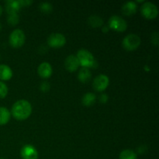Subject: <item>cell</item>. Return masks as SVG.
<instances>
[{
	"instance_id": "obj_1",
	"label": "cell",
	"mask_w": 159,
	"mask_h": 159,
	"mask_svg": "<svg viewBox=\"0 0 159 159\" xmlns=\"http://www.w3.org/2000/svg\"><path fill=\"white\" fill-rule=\"evenodd\" d=\"M11 112L15 119L18 120H25L30 116L32 113V107L28 101L20 99L12 105Z\"/></svg>"
},
{
	"instance_id": "obj_2",
	"label": "cell",
	"mask_w": 159,
	"mask_h": 159,
	"mask_svg": "<svg viewBox=\"0 0 159 159\" xmlns=\"http://www.w3.org/2000/svg\"><path fill=\"white\" fill-rule=\"evenodd\" d=\"M78 60H79V65H82V68H96L97 63L93 57V54L85 49H81L77 53Z\"/></svg>"
},
{
	"instance_id": "obj_3",
	"label": "cell",
	"mask_w": 159,
	"mask_h": 159,
	"mask_svg": "<svg viewBox=\"0 0 159 159\" xmlns=\"http://www.w3.org/2000/svg\"><path fill=\"white\" fill-rule=\"evenodd\" d=\"M141 38L136 34H129L124 37L123 40V47L126 51H133L139 48L141 45Z\"/></svg>"
},
{
	"instance_id": "obj_4",
	"label": "cell",
	"mask_w": 159,
	"mask_h": 159,
	"mask_svg": "<svg viewBox=\"0 0 159 159\" xmlns=\"http://www.w3.org/2000/svg\"><path fill=\"white\" fill-rule=\"evenodd\" d=\"M25 34L23 30L20 29L14 30L9 35V43L15 48H19L25 43Z\"/></svg>"
},
{
	"instance_id": "obj_5",
	"label": "cell",
	"mask_w": 159,
	"mask_h": 159,
	"mask_svg": "<svg viewBox=\"0 0 159 159\" xmlns=\"http://www.w3.org/2000/svg\"><path fill=\"white\" fill-rule=\"evenodd\" d=\"M109 26L116 32H124L127 28V23L122 17L113 16L109 20Z\"/></svg>"
},
{
	"instance_id": "obj_6",
	"label": "cell",
	"mask_w": 159,
	"mask_h": 159,
	"mask_svg": "<svg viewBox=\"0 0 159 159\" xmlns=\"http://www.w3.org/2000/svg\"><path fill=\"white\" fill-rule=\"evenodd\" d=\"M141 14L148 20H154L158 15V7L152 2H145L141 6Z\"/></svg>"
},
{
	"instance_id": "obj_7",
	"label": "cell",
	"mask_w": 159,
	"mask_h": 159,
	"mask_svg": "<svg viewBox=\"0 0 159 159\" xmlns=\"http://www.w3.org/2000/svg\"><path fill=\"white\" fill-rule=\"evenodd\" d=\"M48 43L51 48H60L66 43V38L61 34H52L48 37Z\"/></svg>"
},
{
	"instance_id": "obj_8",
	"label": "cell",
	"mask_w": 159,
	"mask_h": 159,
	"mask_svg": "<svg viewBox=\"0 0 159 159\" xmlns=\"http://www.w3.org/2000/svg\"><path fill=\"white\" fill-rule=\"evenodd\" d=\"M110 79L105 75H99L93 81V89L97 92H102L108 87Z\"/></svg>"
},
{
	"instance_id": "obj_9",
	"label": "cell",
	"mask_w": 159,
	"mask_h": 159,
	"mask_svg": "<svg viewBox=\"0 0 159 159\" xmlns=\"http://www.w3.org/2000/svg\"><path fill=\"white\" fill-rule=\"evenodd\" d=\"M20 155L23 159H38V153L34 147L25 145L22 148Z\"/></svg>"
},
{
	"instance_id": "obj_10",
	"label": "cell",
	"mask_w": 159,
	"mask_h": 159,
	"mask_svg": "<svg viewBox=\"0 0 159 159\" xmlns=\"http://www.w3.org/2000/svg\"><path fill=\"white\" fill-rule=\"evenodd\" d=\"M37 71H38V75L41 78L48 79L52 75V67L48 62H43L39 65Z\"/></svg>"
},
{
	"instance_id": "obj_11",
	"label": "cell",
	"mask_w": 159,
	"mask_h": 159,
	"mask_svg": "<svg viewBox=\"0 0 159 159\" xmlns=\"http://www.w3.org/2000/svg\"><path fill=\"white\" fill-rule=\"evenodd\" d=\"M65 68L68 71L73 72L78 69L79 66V62L77 57L75 55H69L66 59L65 62Z\"/></svg>"
},
{
	"instance_id": "obj_12",
	"label": "cell",
	"mask_w": 159,
	"mask_h": 159,
	"mask_svg": "<svg viewBox=\"0 0 159 159\" xmlns=\"http://www.w3.org/2000/svg\"><path fill=\"white\" fill-rule=\"evenodd\" d=\"M20 6L19 1H13V0H9L6 3V10L9 15L12 14H17L19 10L20 9Z\"/></svg>"
},
{
	"instance_id": "obj_13",
	"label": "cell",
	"mask_w": 159,
	"mask_h": 159,
	"mask_svg": "<svg viewBox=\"0 0 159 159\" xmlns=\"http://www.w3.org/2000/svg\"><path fill=\"white\" fill-rule=\"evenodd\" d=\"M12 77V71L8 65H0V80L8 81Z\"/></svg>"
},
{
	"instance_id": "obj_14",
	"label": "cell",
	"mask_w": 159,
	"mask_h": 159,
	"mask_svg": "<svg viewBox=\"0 0 159 159\" xmlns=\"http://www.w3.org/2000/svg\"><path fill=\"white\" fill-rule=\"evenodd\" d=\"M122 12L125 16L134 15L137 12V4L134 2H127L122 6Z\"/></svg>"
},
{
	"instance_id": "obj_15",
	"label": "cell",
	"mask_w": 159,
	"mask_h": 159,
	"mask_svg": "<svg viewBox=\"0 0 159 159\" xmlns=\"http://www.w3.org/2000/svg\"><path fill=\"white\" fill-rule=\"evenodd\" d=\"M92 78L91 71H89V68H81L80 71L79 72V75H78V79L82 83H87L90 81Z\"/></svg>"
},
{
	"instance_id": "obj_16",
	"label": "cell",
	"mask_w": 159,
	"mask_h": 159,
	"mask_svg": "<svg viewBox=\"0 0 159 159\" xmlns=\"http://www.w3.org/2000/svg\"><path fill=\"white\" fill-rule=\"evenodd\" d=\"M10 119V112L5 107H0V126L7 124Z\"/></svg>"
},
{
	"instance_id": "obj_17",
	"label": "cell",
	"mask_w": 159,
	"mask_h": 159,
	"mask_svg": "<svg viewBox=\"0 0 159 159\" xmlns=\"http://www.w3.org/2000/svg\"><path fill=\"white\" fill-rule=\"evenodd\" d=\"M96 102V96L93 93H88L82 98V104L85 107H91Z\"/></svg>"
},
{
	"instance_id": "obj_18",
	"label": "cell",
	"mask_w": 159,
	"mask_h": 159,
	"mask_svg": "<svg viewBox=\"0 0 159 159\" xmlns=\"http://www.w3.org/2000/svg\"><path fill=\"white\" fill-rule=\"evenodd\" d=\"M89 24L92 26V27H99L103 24V20L101 17L98 16H91L89 18Z\"/></svg>"
},
{
	"instance_id": "obj_19",
	"label": "cell",
	"mask_w": 159,
	"mask_h": 159,
	"mask_svg": "<svg viewBox=\"0 0 159 159\" xmlns=\"http://www.w3.org/2000/svg\"><path fill=\"white\" fill-rule=\"evenodd\" d=\"M120 159H137V155L134 151L127 149L120 154Z\"/></svg>"
},
{
	"instance_id": "obj_20",
	"label": "cell",
	"mask_w": 159,
	"mask_h": 159,
	"mask_svg": "<svg viewBox=\"0 0 159 159\" xmlns=\"http://www.w3.org/2000/svg\"><path fill=\"white\" fill-rule=\"evenodd\" d=\"M7 21L9 24L12 25V26H16L18 24L19 21H20V17H19L18 14H12V15H9L7 19Z\"/></svg>"
},
{
	"instance_id": "obj_21",
	"label": "cell",
	"mask_w": 159,
	"mask_h": 159,
	"mask_svg": "<svg viewBox=\"0 0 159 159\" xmlns=\"http://www.w3.org/2000/svg\"><path fill=\"white\" fill-rule=\"evenodd\" d=\"M40 9L43 13H50L52 11L53 8L50 3L43 2L40 5Z\"/></svg>"
},
{
	"instance_id": "obj_22",
	"label": "cell",
	"mask_w": 159,
	"mask_h": 159,
	"mask_svg": "<svg viewBox=\"0 0 159 159\" xmlns=\"http://www.w3.org/2000/svg\"><path fill=\"white\" fill-rule=\"evenodd\" d=\"M8 94L7 85L4 82L0 81V99H3L6 97Z\"/></svg>"
},
{
	"instance_id": "obj_23",
	"label": "cell",
	"mask_w": 159,
	"mask_h": 159,
	"mask_svg": "<svg viewBox=\"0 0 159 159\" xmlns=\"http://www.w3.org/2000/svg\"><path fill=\"white\" fill-rule=\"evenodd\" d=\"M152 43L155 45H158V33L155 32V34H153L152 35Z\"/></svg>"
},
{
	"instance_id": "obj_24",
	"label": "cell",
	"mask_w": 159,
	"mask_h": 159,
	"mask_svg": "<svg viewBox=\"0 0 159 159\" xmlns=\"http://www.w3.org/2000/svg\"><path fill=\"white\" fill-rule=\"evenodd\" d=\"M20 2V6H30V4H32L33 2L32 1H19Z\"/></svg>"
},
{
	"instance_id": "obj_25",
	"label": "cell",
	"mask_w": 159,
	"mask_h": 159,
	"mask_svg": "<svg viewBox=\"0 0 159 159\" xmlns=\"http://www.w3.org/2000/svg\"><path fill=\"white\" fill-rule=\"evenodd\" d=\"M99 99H100L101 102H103V103H105V102L107 101V99H108V96H107L106 94H102L100 96Z\"/></svg>"
},
{
	"instance_id": "obj_26",
	"label": "cell",
	"mask_w": 159,
	"mask_h": 159,
	"mask_svg": "<svg viewBox=\"0 0 159 159\" xmlns=\"http://www.w3.org/2000/svg\"><path fill=\"white\" fill-rule=\"evenodd\" d=\"M49 84L48 83H47V82H44V83H43L41 85V90H43V91H47V90H48L49 89Z\"/></svg>"
},
{
	"instance_id": "obj_27",
	"label": "cell",
	"mask_w": 159,
	"mask_h": 159,
	"mask_svg": "<svg viewBox=\"0 0 159 159\" xmlns=\"http://www.w3.org/2000/svg\"><path fill=\"white\" fill-rule=\"evenodd\" d=\"M2 14V7L0 6V16H1Z\"/></svg>"
},
{
	"instance_id": "obj_28",
	"label": "cell",
	"mask_w": 159,
	"mask_h": 159,
	"mask_svg": "<svg viewBox=\"0 0 159 159\" xmlns=\"http://www.w3.org/2000/svg\"><path fill=\"white\" fill-rule=\"evenodd\" d=\"M2 30V26H1V24H0V30Z\"/></svg>"
},
{
	"instance_id": "obj_29",
	"label": "cell",
	"mask_w": 159,
	"mask_h": 159,
	"mask_svg": "<svg viewBox=\"0 0 159 159\" xmlns=\"http://www.w3.org/2000/svg\"><path fill=\"white\" fill-rule=\"evenodd\" d=\"M0 159H4V158H0Z\"/></svg>"
}]
</instances>
